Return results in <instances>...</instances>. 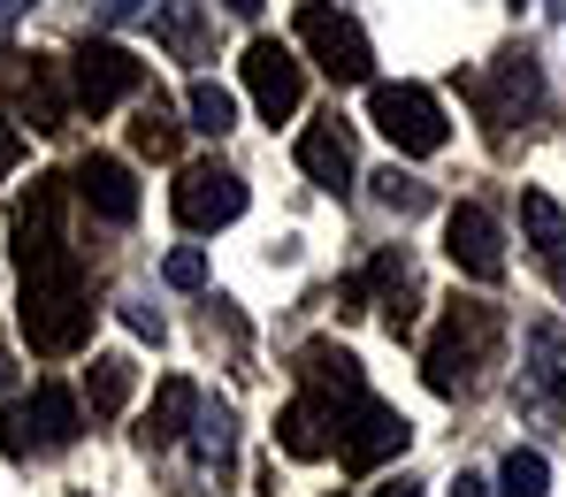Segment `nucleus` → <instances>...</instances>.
I'll use <instances>...</instances> for the list:
<instances>
[{"mask_svg":"<svg viewBox=\"0 0 566 497\" xmlns=\"http://www.w3.org/2000/svg\"><path fill=\"white\" fill-rule=\"evenodd\" d=\"M513 8H528V0H513Z\"/></svg>","mask_w":566,"mask_h":497,"instance_id":"40","label":"nucleus"},{"mask_svg":"<svg viewBox=\"0 0 566 497\" xmlns=\"http://www.w3.org/2000/svg\"><path fill=\"white\" fill-rule=\"evenodd\" d=\"M528 376H536V398H559V383H566V329L559 321H536V337H528Z\"/></svg>","mask_w":566,"mask_h":497,"instance_id":"24","label":"nucleus"},{"mask_svg":"<svg viewBox=\"0 0 566 497\" xmlns=\"http://www.w3.org/2000/svg\"><path fill=\"white\" fill-rule=\"evenodd\" d=\"M444 253H452V268L474 276V284H497V276H505V237H497V222H490L474 199L444 214Z\"/></svg>","mask_w":566,"mask_h":497,"instance_id":"12","label":"nucleus"},{"mask_svg":"<svg viewBox=\"0 0 566 497\" xmlns=\"http://www.w3.org/2000/svg\"><path fill=\"white\" fill-rule=\"evenodd\" d=\"M161 276H169L177 292H199V284H207V253H199V245H177V253L161 261Z\"/></svg>","mask_w":566,"mask_h":497,"instance_id":"29","label":"nucleus"},{"mask_svg":"<svg viewBox=\"0 0 566 497\" xmlns=\"http://www.w3.org/2000/svg\"><path fill=\"white\" fill-rule=\"evenodd\" d=\"M0 452H8V459H31V452H39V444H31V413H23V405H0Z\"/></svg>","mask_w":566,"mask_h":497,"instance_id":"30","label":"nucleus"},{"mask_svg":"<svg viewBox=\"0 0 566 497\" xmlns=\"http://www.w3.org/2000/svg\"><path fill=\"white\" fill-rule=\"evenodd\" d=\"M406 413H390V405H376V398H353L345 413H337V459L353 467V475H376L382 459H398L406 452Z\"/></svg>","mask_w":566,"mask_h":497,"instance_id":"9","label":"nucleus"},{"mask_svg":"<svg viewBox=\"0 0 566 497\" xmlns=\"http://www.w3.org/2000/svg\"><path fill=\"white\" fill-rule=\"evenodd\" d=\"M368 123H376L398 154H413V161L444 146V107H437V93H421V85H376L368 93Z\"/></svg>","mask_w":566,"mask_h":497,"instance_id":"6","label":"nucleus"},{"mask_svg":"<svg viewBox=\"0 0 566 497\" xmlns=\"http://www.w3.org/2000/svg\"><path fill=\"white\" fill-rule=\"evenodd\" d=\"M497 345H505V314L490 298H460L444 306L437 337L421 345V383L437 398H468L482 383V368H497Z\"/></svg>","mask_w":566,"mask_h":497,"instance_id":"1","label":"nucleus"},{"mask_svg":"<svg viewBox=\"0 0 566 497\" xmlns=\"http://www.w3.org/2000/svg\"><path fill=\"white\" fill-rule=\"evenodd\" d=\"M23 8H31V0H0V39H8V31L23 23Z\"/></svg>","mask_w":566,"mask_h":497,"instance_id":"35","label":"nucleus"},{"mask_svg":"<svg viewBox=\"0 0 566 497\" xmlns=\"http://www.w3.org/2000/svg\"><path fill=\"white\" fill-rule=\"evenodd\" d=\"M337 413H345V405H329V398H314V391L291 398L276 413V444L291 459H329V452H337Z\"/></svg>","mask_w":566,"mask_h":497,"instance_id":"15","label":"nucleus"},{"mask_svg":"<svg viewBox=\"0 0 566 497\" xmlns=\"http://www.w3.org/2000/svg\"><path fill=\"white\" fill-rule=\"evenodd\" d=\"M138 85H146V62L130 46H115V39H85L77 62H70V93H77V107H93V115L123 107Z\"/></svg>","mask_w":566,"mask_h":497,"instance_id":"7","label":"nucleus"},{"mask_svg":"<svg viewBox=\"0 0 566 497\" xmlns=\"http://www.w3.org/2000/svg\"><path fill=\"white\" fill-rule=\"evenodd\" d=\"M8 391H15V368H8V360H0V398H8Z\"/></svg>","mask_w":566,"mask_h":497,"instance_id":"39","label":"nucleus"},{"mask_svg":"<svg viewBox=\"0 0 566 497\" xmlns=\"http://www.w3.org/2000/svg\"><path fill=\"white\" fill-rule=\"evenodd\" d=\"M368 292H376L382 329H390V337H413V321H421V284H413L406 253H376V261H368Z\"/></svg>","mask_w":566,"mask_h":497,"instance_id":"17","label":"nucleus"},{"mask_svg":"<svg viewBox=\"0 0 566 497\" xmlns=\"http://www.w3.org/2000/svg\"><path fill=\"white\" fill-rule=\"evenodd\" d=\"M298 46L314 54V70H322L329 85H368V70H376L368 31H360L353 15L322 8V0H306V8H298Z\"/></svg>","mask_w":566,"mask_h":497,"instance_id":"5","label":"nucleus"},{"mask_svg":"<svg viewBox=\"0 0 566 497\" xmlns=\"http://www.w3.org/2000/svg\"><path fill=\"white\" fill-rule=\"evenodd\" d=\"M521 237H528L536 268L552 276V292L566 298V214L552 192H521Z\"/></svg>","mask_w":566,"mask_h":497,"instance_id":"18","label":"nucleus"},{"mask_svg":"<svg viewBox=\"0 0 566 497\" xmlns=\"http://www.w3.org/2000/svg\"><path fill=\"white\" fill-rule=\"evenodd\" d=\"M191 421H199V391H191L185 376H169L161 391H154V405H146V421H138V444L146 452H169V444H185Z\"/></svg>","mask_w":566,"mask_h":497,"instance_id":"19","label":"nucleus"},{"mask_svg":"<svg viewBox=\"0 0 566 497\" xmlns=\"http://www.w3.org/2000/svg\"><path fill=\"white\" fill-rule=\"evenodd\" d=\"M15 161H23V138H15V123L0 115V169H15Z\"/></svg>","mask_w":566,"mask_h":497,"instance_id":"34","label":"nucleus"},{"mask_svg":"<svg viewBox=\"0 0 566 497\" xmlns=\"http://www.w3.org/2000/svg\"><path fill=\"white\" fill-rule=\"evenodd\" d=\"M23 413H31V444H39V452H70L77 429H85V405L62 391V383H39Z\"/></svg>","mask_w":566,"mask_h":497,"instance_id":"20","label":"nucleus"},{"mask_svg":"<svg viewBox=\"0 0 566 497\" xmlns=\"http://www.w3.org/2000/svg\"><path fill=\"white\" fill-rule=\"evenodd\" d=\"M185 115H191V130H207V138H230V130H238V99L222 93L214 77H199L185 93Z\"/></svg>","mask_w":566,"mask_h":497,"instance_id":"25","label":"nucleus"},{"mask_svg":"<svg viewBox=\"0 0 566 497\" xmlns=\"http://www.w3.org/2000/svg\"><path fill=\"white\" fill-rule=\"evenodd\" d=\"M138 391V368H130V352H99L93 368H85V405H93L99 421H115L123 405Z\"/></svg>","mask_w":566,"mask_h":497,"instance_id":"21","label":"nucleus"},{"mask_svg":"<svg viewBox=\"0 0 566 497\" xmlns=\"http://www.w3.org/2000/svg\"><path fill=\"white\" fill-rule=\"evenodd\" d=\"M452 497H490V483H482V475H460V483H452Z\"/></svg>","mask_w":566,"mask_h":497,"instance_id":"36","label":"nucleus"},{"mask_svg":"<svg viewBox=\"0 0 566 497\" xmlns=\"http://www.w3.org/2000/svg\"><path fill=\"white\" fill-rule=\"evenodd\" d=\"M154 31L169 39L177 62H207V15H199V0H154Z\"/></svg>","mask_w":566,"mask_h":497,"instance_id":"22","label":"nucleus"},{"mask_svg":"<svg viewBox=\"0 0 566 497\" xmlns=\"http://www.w3.org/2000/svg\"><path fill=\"white\" fill-rule=\"evenodd\" d=\"M298 169H306V184H322V192H353V177H360V161H353V138H345V123L329 115V123H314L306 138H298Z\"/></svg>","mask_w":566,"mask_h":497,"instance_id":"16","label":"nucleus"},{"mask_svg":"<svg viewBox=\"0 0 566 497\" xmlns=\"http://www.w3.org/2000/svg\"><path fill=\"white\" fill-rule=\"evenodd\" d=\"M70 192L85 199L99 222H130V214H138V177H130L115 154H85L77 177H70Z\"/></svg>","mask_w":566,"mask_h":497,"instance_id":"14","label":"nucleus"},{"mask_svg":"<svg viewBox=\"0 0 566 497\" xmlns=\"http://www.w3.org/2000/svg\"><path fill=\"white\" fill-rule=\"evenodd\" d=\"M238 70H245V93H253V107H261L269 123L298 115V99H306V70H298V54H291L283 39H253Z\"/></svg>","mask_w":566,"mask_h":497,"instance_id":"11","label":"nucleus"},{"mask_svg":"<svg viewBox=\"0 0 566 497\" xmlns=\"http://www.w3.org/2000/svg\"><path fill=\"white\" fill-rule=\"evenodd\" d=\"M0 107H8V123H23V130H39V138L70 130V115H77L70 70H62L54 54H15V62L0 70Z\"/></svg>","mask_w":566,"mask_h":497,"instance_id":"3","label":"nucleus"},{"mask_svg":"<svg viewBox=\"0 0 566 497\" xmlns=\"http://www.w3.org/2000/svg\"><path fill=\"white\" fill-rule=\"evenodd\" d=\"M298 383L314 398H329V405H353V398H368V376H360V360L345 352V345H329V337H314V345H298Z\"/></svg>","mask_w":566,"mask_h":497,"instance_id":"13","label":"nucleus"},{"mask_svg":"<svg viewBox=\"0 0 566 497\" xmlns=\"http://www.w3.org/2000/svg\"><path fill=\"white\" fill-rule=\"evenodd\" d=\"M222 8H230V15H261V0H222Z\"/></svg>","mask_w":566,"mask_h":497,"instance_id":"38","label":"nucleus"},{"mask_svg":"<svg viewBox=\"0 0 566 497\" xmlns=\"http://www.w3.org/2000/svg\"><path fill=\"white\" fill-rule=\"evenodd\" d=\"M497 490H505V497H552V467H544V452H505Z\"/></svg>","mask_w":566,"mask_h":497,"instance_id":"26","label":"nucleus"},{"mask_svg":"<svg viewBox=\"0 0 566 497\" xmlns=\"http://www.w3.org/2000/svg\"><path fill=\"white\" fill-rule=\"evenodd\" d=\"M376 497H421V483H382Z\"/></svg>","mask_w":566,"mask_h":497,"instance_id":"37","label":"nucleus"},{"mask_svg":"<svg viewBox=\"0 0 566 497\" xmlns=\"http://www.w3.org/2000/svg\"><path fill=\"white\" fill-rule=\"evenodd\" d=\"M376 199L390 207V214H429V184H421V177H406V169H382Z\"/></svg>","mask_w":566,"mask_h":497,"instance_id":"27","label":"nucleus"},{"mask_svg":"<svg viewBox=\"0 0 566 497\" xmlns=\"http://www.w3.org/2000/svg\"><path fill=\"white\" fill-rule=\"evenodd\" d=\"M62 207H70V177H31V192L8 207V261H15V276H39V268L70 261Z\"/></svg>","mask_w":566,"mask_h":497,"instance_id":"4","label":"nucleus"},{"mask_svg":"<svg viewBox=\"0 0 566 497\" xmlns=\"http://www.w3.org/2000/svg\"><path fill=\"white\" fill-rule=\"evenodd\" d=\"M199 436H191V459L199 467H222L230 459V413H214V421H191Z\"/></svg>","mask_w":566,"mask_h":497,"instance_id":"28","label":"nucleus"},{"mask_svg":"<svg viewBox=\"0 0 566 497\" xmlns=\"http://www.w3.org/2000/svg\"><path fill=\"white\" fill-rule=\"evenodd\" d=\"M468 99L482 107L490 138H505V130H513V115L528 123V115L544 107V77H536V62H528V54H497V70H490V77H468Z\"/></svg>","mask_w":566,"mask_h":497,"instance_id":"10","label":"nucleus"},{"mask_svg":"<svg viewBox=\"0 0 566 497\" xmlns=\"http://www.w3.org/2000/svg\"><path fill=\"white\" fill-rule=\"evenodd\" d=\"M99 23H138V15H154V0H93Z\"/></svg>","mask_w":566,"mask_h":497,"instance_id":"32","label":"nucleus"},{"mask_svg":"<svg viewBox=\"0 0 566 497\" xmlns=\"http://www.w3.org/2000/svg\"><path fill=\"white\" fill-rule=\"evenodd\" d=\"M130 146H138L146 161H177V146H185V123L161 107V93H154L146 107H138V115H130Z\"/></svg>","mask_w":566,"mask_h":497,"instance_id":"23","label":"nucleus"},{"mask_svg":"<svg viewBox=\"0 0 566 497\" xmlns=\"http://www.w3.org/2000/svg\"><path fill=\"white\" fill-rule=\"evenodd\" d=\"M169 207H177L185 230H230V222L245 214V177L222 169V161H191V169H177Z\"/></svg>","mask_w":566,"mask_h":497,"instance_id":"8","label":"nucleus"},{"mask_svg":"<svg viewBox=\"0 0 566 497\" xmlns=\"http://www.w3.org/2000/svg\"><path fill=\"white\" fill-rule=\"evenodd\" d=\"M368 306H376L368 276H345V284H337V314H345V321H353V314H368Z\"/></svg>","mask_w":566,"mask_h":497,"instance_id":"31","label":"nucleus"},{"mask_svg":"<svg viewBox=\"0 0 566 497\" xmlns=\"http://www.w3.org/2000/svg\"><path fill=\"white\" fill-rule=\"evenodd\" d=\"M93 314H99V306H93V292H85V276H77V261L23 276L15 329H23V345H31V352H46V360L85 352V345H93Z\"/></svg>","mask_w":566,"mask_h":497,"instance_id":"2","label":"nucleus"},{"mask_svg":"<svg viewBox=\"0 0 566 497\" xmlns=\"http://www.w3.org/2000/svg\"><path fill=\"white\" fill-rule=\"evenodd\" d=\"M123 321H130L138 337H154V345H161V314H154V306H138V298H123Z\"/></svg>","mask_w":566,"mask_h":497,"instance_id":"33","label":"nucleus"}]
</instances>
